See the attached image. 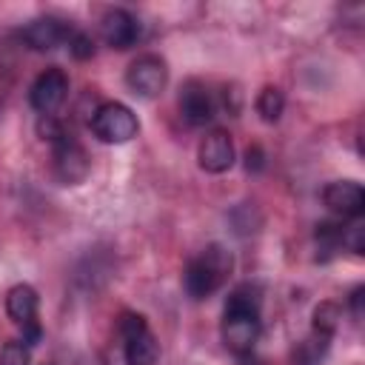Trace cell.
I'll return each mask as SVG.
<instances>
[{"mask_svg": "<svg viewBox=\"0 0 365 365\" xmlns=\"http://www.w3.org/2000/svg\"><path fill=\"white\" fill-rule=\"evenodd\" d=\"M180 114L188 125H205L214 120L217 114V103L211 97V91L197 83V80H188L180 91Z\"/></svg>", "mask_w": 365, "mask_h": 365, "instance_id": "4fadbf2b", "label": "cell"}, {"mask_svg": "<svg viewBox=\"0 0 365 365\" xmlns=\"http://www.w3.org/2000/svg\"><path fill=\"white\" fill-rule=\"evenodd\" d=\"M322 202L342 220H359L365 211V191L354 180H334L322 188Z\"/></svg>", "mask_w": 365, "mask_h": 365, "instance_id": "9c48e42d", "label": "cell"}, {"mask_svg": "<svg viewBox=\"0 0 365 365\" xmlns=\"http://www.w3.org/2000/svg\"><path fill=\"white\" fill-rule=\"evenodd\" d=\"M37 305H40L37 291H34L29 282H20V285L9 288V294H6V314H9V319L23 331L20 339H23L29 348H34V345L43 339V328H40V322H37Z\"/></svg>", "mask_w": 365, "mask_h": 365, "instance_id": "5b68a950", "label": "cell"}, {"mask_svg": "<svg viewBox=\"0 0 365 365\" xmlns=\"http://www.w3.org/2000/svg\"><path fill=\"white\" fill-rule=\"evenodd\" d=\"M317 240V257L331 259L336 251H342V225L339 222H319L314 231Z\"/></svg>", "mask_w": 365, "mask_h": 365, "instance_id": "5bb4252c", "label": "cell"}, {"mask_svg": "<svg viewBox=\"0 0 365 365\" xmlns=\"http://www.w3.org/2000/svg\"><path fill=\"white\" fill-rule=\"evenodd\" d=\"M339 319H342V311H339L336 302H319L314 308V334H322V336L331 339L336 325H339Z\"/></svg>", "mask_w": 365, "mask_h": 365, "instance_id": "2e32d148", "label": "cell"}, {"mask_svg": "<svg viewBox=\"0 0 365 365\" xmlns=\"http://www.w3.org/2000/svg\"><path fill=\"white\" fill-rule=\"evenodd\" d=\"M66 97H68V74L57 66L40 71L37 80L31 83V91H29L34 111H40L43 117H51L66 103Z\"/></svg>", "mask_w": 365, "mask_h": 365, "instance_id": "52a82bcc", "label": "cell"}, {"mask_svg": "<svg viewBox=\"0 0 365 365\" xmlns=\"http://www.w3.org/2000/svg\"><path fill=\"white\" fill-rule=\"evenodd\" d=\"M100 34H103V40H106L111 48L125 51V48H131V46L140 40L143 29H140V20H137L128 9H111V11H106L103 20H100Z\"/></svg>", "mask_w": 365, "mask_h": 365, "instance_id": "30bf717a", "label": "cell"}, {"mask_svg": "<svg viewBox=\"0 0 365 365\" xmlns=\"http://www.w3.org/2000/svg\"><path fill=\"white\" fill-rule=\"evenodd\" d=\"M51 160H54V174L60 182L66 185H77L88 177L91 171V163H88V154L86 148L68 134L63 131L60 137L51 140Z\"/></svg>", "mask_w": 365, "mask_h": 365, "instance_id": "8992f818", "label": "cell"}, {"mask_svg": "<svg viewBox=\"0 0 365 365\" xmlns=\"http://www.w3.org/2000/svg\"><path fill=\"white\" fill-rule=\"evenodd\" d=\"M231 268H234V257L225 245H220V242L205 245L185 265V274H182L185 294L191 299H208L211 294H217L228 282Z\"/></svg>", "mask_w": 365, "mask_h": 365, "instance_id": "7a4b0ae2", "label": "cell"}, {"mask_svg": "<svg viewBox=\"0 0 365 365\" xmlns=\"http://www.w3.org/2000/svg\"><path fill=\"white\" fill-rule=\"evenodd\" d=\"M342 248H348L351 254L365 251V225H362V220H354L348 228H342Z\"/></svg>", "mask_w": 365, "mask_h": 365, "instance_id": "ffe728a7", "label": "cell"}, {"mask_svg": "<svg viewBox=\"0 0 365 365\" xmlns=\"http://www.w3.org/2000/svg\"><path fill=\"white\" fill-rule=\"evenodd\" d=\"M66 46H68V51H71L74 60H88V57H94V40H91L86 31H80V29H71Z\"/></svg>", "mask_w": 365, "mask_h": 365, "instance_id": "d6986e66", "label": "cell"}, {"mask_svg": "<svg viewBox=\"0 0 365 365\" xmlns=\"http://www.w3.org/2000/svg\"><path fill=\"white\" fill-rule=\"evenodd\" d=\"M325 351H328V336L314 334L311 339H305V342L297 345L294 365H319V359L325 356Z\"/></svg>", "mask_w": 365, "mask_h": 365, "instance_id": "e0dca14e", "label": "cell"}, {"mask_svg": "<svg viewBox=\"0 0 365 365\" xmlns=\"http://www.w3.org/2000/svg\"><path fill=\"white\" fill-rule=\"evenodd\" d=\"M362 299H365V288H362V285H356V288L351 291V314H354V319H356V322L362 319Z\"/></svg>", "mask_w": 365, "mask_h": 365, "instance_id": "44dd1931", "label": "cell"}, {"mask_svg": "<svg viewBox=\"0 0 365 365\" xmlns=\"http://www.w3.org/2000/svg\"><path fill=\"white\" fill-rule=\"evenodd\" d=\"M262 331V319H259V288L251 282L237 285L228 299H225V311H222V342L231 354L237 356H248L259 339Z\"/></svg>", "mask_w": 365, "mask_h": 365, "instance_id": "6da1fadb", "label": "cell"}, {"mask_svg": "<svg viewBox=\"0 0 365 365\" xmlns=\"http://www.w3.org/2000/svg\"><path fill=\"white\" fill-rule=\"evenodd\" d=\"M91 131L100 143H108V145H120V143H128L137 137L140 131V120L137 114L125 106V103H103L94 108L91 114Z\"/></svg>", "mask_w": 365, "mask_h": 365, "instance_id": "277c9868", "label": "cell"}, {"mask_svg": "<svg viewBox=\"0 0 365 365\" xmlns=\"http://www.w3.org/2000/svg\"><path fill=\"white\" fill-rule=\"evenodd\" d=\"M282 108H285V94L277 88V86H265L259 94H257V114L265 120V123H277L282 117Z\"/></svg>", "mask_w": 365, "mask_h": 365, "instance_id": "9a60e30c", "label": "cell"}, {"mask_svg": "<svg viewBox=\"0 0 365 365\" xmlns=\"http://www.w3.org/2000/svg\"><path fill=\"white\" fill-rule=\"evenodd\" d=\"M197 160H200V168L208 171V174H222V171H228V168L234 165V143H231V134L222 131V128L208 131V134L200 140Z\"/></svg>", "mask_w": 365, "mask_h": 365, "instance_id": "7c38bea8", "label": "cell"}, {"mask_svg": "<svg viewBox=\"0 0 365 365\" xmlns=\"http://www.w3.org/2000/svg\"><path fill=\"white\" fill-rule=\"evenodd\" d=\"M68 34H71V26L63 23L60 17H51V14L34 17V20L20 31L23 43H26L29 48H34V51H51V48L68 43Z\"/></svg>", "mask_w": 365, "mask_h": 365, "instance_id": "8fae6325", "label": "cell"}, {"mask_svg": "<svg viewBox=\"0 0 365 365\" xmlns=\"http://www.w3.org/2000/svg\"><path fill=\"white\" fill-rule=\"evenodd\" d=\"M125 83L134 94L140 97H157L165 83H168V68H165V60L157 57V54H140L128 71H125Z\"/></svg>", "mask_w": 365, "mask_h": 365, "instance_id": "ba28073f", "label": "cell"}, {"mask_svg": "<svg viewBox=\"0 0 365 365\" xmlns=\"http://www.w3.org/2000/svg\"><path fill=\"white\" fill-rule=\"evenodd\" d=\"M0 365H31V348L23 339H9L0 348Z\"/></svg>", "mask_w": 365, "mask_h": 365, "instance_id": "ac0fdd59", "label": "cell"}, {"mask_svg": "<svg viewBox=\"0 0 365 365\" xmlns=\"http://www.w3.org/2000/svg\"><path fill=\"white\" fill-rule=\"evenodd\" d=\"M245 165H248V171H251V168L257 171V168H262V165H265V160H262V151H259L257 145H254V148H248V154H245Z\"/></svg>", "mask_w": 365, "mask_h": 365, "instance_id": "7402d4cb", "label": "cell"}, {"mask_svg": "<svg viewBox=\"0 0 365 365\" xmlns=\"http://www.w3.org/2000/svg\"><path fill=\"white\" fill-rule=\"evenodd\" d=\"M120 334V351H123V365H157L160 359V342L151 334L148 322L143 314L125 311L117 322Z\"/></svg>", "mask_w": 365, "mask_h": 365, "instance_id": "3957f363", "label": "cell"}]
</instances>
